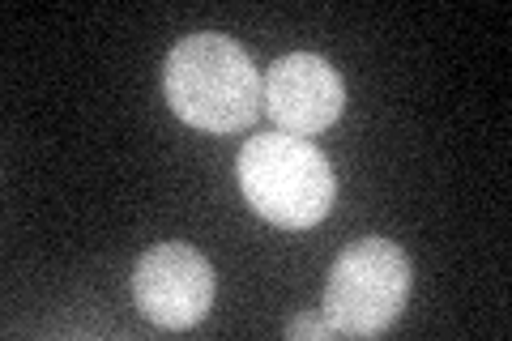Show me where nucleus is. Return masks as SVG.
<instances>
[{
    "mask_svg": "<svg viewBox=\"0 0 512 341\" xmlns=\"http://www.w3.org/2000/svg\"><path fill=\"white\" fill-rule=\"evenodd\" d=\"M239 188L265 222L308 231L333 209L338 180L308 137L261 133L239 150Z\"/></svg>",
    "mask_w": 512,
    "mask_h": 341,
    "instance_id": "obj_2",
    "label": "nucleus"
},
{
    "mask_svg": "<svg viewBox=\"0 0 512 341\" xmlns=\"http://www.w3.org/2000/svg\"><path fill=\"white\" fill-rule=\"evenodd\" d=\"M261 103L282 133L316 137L329 124H338L346 107V86L325 56L291 52L269 64V73L261 77Z\"/></svg>",
    "mask_w": 512,
    "mask_h": 341,
    "instance_id": "obj_5",
    "label": "nucleus"
},
{
    "mask_svg": "<svg viewBox=\"0 0 512 341\" xmlns=\"http://www.w3.org/2000/svg\"><path fill=\"white\" fill-rule=\"evenodd\" d=\"M163 94L171 111L201 133H244L261 116V73L227 35L201 30L171 47L163 64Z\"/></svg>",
    "mask_w": 512,
    "mask_h": 341,
    "instance_id": "obj_1",
    "label": "nucleus"
},
{
    "mask_svg": "<svg viewBox=\"0 0 512 341\" xmlns=\"http://www.w3.org/2000/svg\"><path fill=\"white\" fill-rule=\"evenodd\" d=\"M133 299L158 329H192L214 307V269L188 243H154L133 269Z\"/></svg>",
    "mask_w": 512,
    "mask_h": 341,
    "instance_id": "obj_4",
    "label": "nucleus"
},
{
    "mask_svg": "<svg viewBox=\"0 0 512 341\" xmlns=\"http://www.w3.org/2000/svg\"><path fill=\"white\" fill-rule=\"evenodd\" d=\"M410 299V261L393 239L363 235L338 252L320 312L338 337H380Z\"/></svg>",
    "mask_w": 512,
    "mask_h": 341,
    "instance_id": "obj_3",
    "label": "nucleus"
},
{
    "mask_svg": "<svg viewBox=\"0 0 512 341\" xmlns=\"http://www.w3.org/2000/svg\"><path fill=\"white\" fill-rule=\"evenodd\" d=\"M286 337L291 341H329V337H338V329L325 320V312H303L286 324Z\"/></svg>",
    "mask_w": 512,
    "mask_h": 341,
    "instance_id": "obj_6",
    "label": "nucleus"
}]
</instances>
